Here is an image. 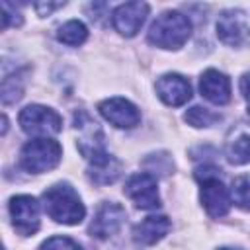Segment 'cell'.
<instances>
[{"label": "cell", "mask_w": 250, "mask_h": 250, "mask_svg": "<svg viewBox=\"0 0 250 250\" xmlns=\"http://www.w3.org/2000/svg\"><path fill=\"white\" fill-rule=\"evenodd\" d=\"M199 92L211 104L225 105L230 102V80L227 74L215 68H207L199 78Z\"/></svg>", "instance_id": "14"}, {"label": "cell", "mask_w": 250, "mask_h": 250, "mask_svg": "<svg viewBox=\"0 0 250 250\" xmlns=\"http://www.w3.org/2000/svg\"><path fill=\"white\" fill-rule=\"evenodd\" d=\"M74 129L78 133V150L90 162V166H102L111 158V154L104 146V133L100 125L86 111L74 113Z\"/></svg>", "instance_id": "3"}, {"label": "cell", "mask_w": 250, "mask_h": 250, "mask_svg": "<svg viewBox=\"0 0 250 250\" xmlns=\"http://www.w3.org/2000/svg\"><path fill=\"white\" fill-rule=\"evenodd\" d=\"M43 209L53 221L62 225H78L86 215L80 195L70 184L64 182L53 184L43 191Z\"/></svg>", "instance_id": "1"}, {"label": "cell", "mask_w": 250, "mask_h": 250, "mask_svg": "<svg viewBox=\"0 0 250 250\" xmlns=\"http://www.w3.org/2000/svg\"><path fill=\"white\" fill-rule=\"evenodd\" d=\"M146 16H148V4H145V2H127V4H121L113 10L111 21H113V27L121 35L133 37L143 27Z\"/></svg>", "instance_id": "11"}, {"label": "cell", "mask_w": 250, "mask_h": 250, "mask_svg": "<svg viewBox=\"0 0 250 250\" xmlns=\"http://www.w3.org/2000/svg\"><path fill=\"white\" fill-rule=\"evenodd\" d=\"M195 178L201 184V203L207 211L209 217L213 219H221L229 213L230 209V193L225 188V184L221 182L217 168L213 166H203L195 170Z\"/></svg>", "instance_id": "4"}, {"label": "cell", "mask_w": 250, "mask_h": 250, "mask_svg": "<svg viewBox=\"0 0 250 250\" xmlns=\"http://www.w3.org/2000/svg\"><path fill=\"white\" fill-rule=\"evenodd\" d=\"M39 250H82V246L68 236H51L39 246Z\"/></svg>", "instance_id": "22"}, {"label": "cell", "mask_w": 250, "mask_h": 250, "mask_svg": "<svg viewBox=\"0 0 250 250\" xmlns=\"http://www.w3.org/2000/svg\"><path fill=\"white\" fill-rule=\"evenodd\" d=\"M0 8H2V27L4 29H8L10 25H20L21 23V16L16 12V6H12L6 0H2Z\"/></svg>", "instance_id": "23"}, {"label": "cell", "mask_w": 250, "mask_h": 250, "mask_svg": "<svg viewBox=\"0 0 250 250\" xmlns=\"http://www.w3.org/2000/svg\"><path fill=\"white\" fill-rule=\"evenodd\" d=\"M221 250H232V248H221Z\"/></svg>", "instance_id": "26"}, {"label": "cell", "mask_w": 250, "mask_h": 250, "mask_svg": "<svg viewBox=\"0 0 250 250\" xmlns=\"http://www.w3.org/2000/svg\"><path fill=\"white\" fill-rule=\"evenodd\" d=\"M240 92H242V96L246 100V105H248V111H250V72L242 74V78H240Z\"/></svg>", "instance_id": "24"}, {"label": "cell", "mask_w": 250, "mask_h": 250, "mask_svg": "<svg viewBox=\"0 0 250 250\" xmlns=\"http://www.w3.org/2000/svg\"><path fill=\"white\" fill-rule=\"evenodd\" d=\"M230 199L240 209L250 211V174L234 178V182L230 186Z\"/></svg>", "instance_id": "19"}, {"label": "cell", "mask_w": 250, "mask_h": 250, "mask_svg": "<svg viewBox=\"0 0 250 250\" xmlns=\"http://www.w3.org/2000/svg\"><path fill=\"white\" fill-rule=\"evenodd\" d=\"M123 221H125V209L119 203L113 201L102 203L88 227V232L96 238H109L121 229Z\"/></svg>", "instance_id": "12"}, {"label": "cell", "mask_w": 250, "mask_h": 250, "mask_svg": "<svg viewBox=\"0 0 250 250\" xmlns=\"http://www.w3.org/2000/svg\"><path fill=\"white\" fill-rule=\"evenodd\" d=\"M23 94V86H21V78L12 74V76H4L2 80V102L4 104H14L21 98Z\"/></svg>", "instance_id": "21"}, {"label": "cell", "mask_w": 250, "mask_h": 250, "mask_svg": "<svg viewBox=\"0 0 250 250\" xmlns=\"http://www.w3.org/2000/svg\"><path fill=\"white\" fill-rule=\"evenodd\" d=\"M170 227H172V223L166 215H150V217L143 219L139 225H135L133 240L143 246H152L168 234Z\"/></svg>", "instance_id": "15"}, {"label": "cell", "mask_w": 250, "mask_h": 250, "mask_svg": "<svg viewBox=\"0 0 250 250\" xmlns=\"http://www.w3.org/2000/svg\"><path fill=\"white\" fill-rule=\"evenodd\" d=\"M217 37L230 47L250 45V21L242 10H225L217 20Z\"/></svg>", "instance_id": "7"}, {"label": "cell", "mask_w": 250, "mask_h": 250, "mask_svg": "<svg viewBox=\"0 0 250 250\" xmlns=\"http://www.w3.org/2000/svg\"><path fill=\"white\" fill-rule=\"evenodd\" d=\"M189 35H191V21L188 20V16L176 10H168L160 14L148 27V43L168 51H176L184 47Z\"/></svg>", "instance_id": "2"}, {"label": "cell", "mask_w": 250, "mask_h": 250, "mask_svg": "<svg viewBox=\"0 0 250 250\" xmlns=\"http://www.w3.org/2000/svg\"><path fill=\"white\" fill-rule=\"evenodd\" d=\"M125 195L139 207V209H156L160 207V195L156 178L148 172H137L129 176L125 184Z\"/></svg>", "instance_id": "8"}, {"label": "cell", "mask_w": 250, "mask_h": 250, "mask_svg": "<svg viewBox=\"0 0 250 250\" xmlns=\"http://www.w3.org/2000/svg\"><path fill=\"white\" fill-rule=\"evenodd\" d=\"M62 156V148L55 139H33L20 150V164L31 174H43L53 170Z\"/></svg>", "instance_id": "5"}, {"label": "cell", "mask_w": 250, "mask_h": 250, "mask_svg": "<svg viewBox=\"0 0 250 250\" xmlns=\"http://www.w3.org/2000/svg\"><path fill=\"white\" fill-rule=\"evenodd\" d=\"M102 117L119 129H133L141 121V113L135 104L125 98H107L98 105Z\"/></svg>", "instance_id": "10"}, {"label": "cell", "mask_w": 250, "mask_h": 250, "mask_svg": "<svg viewBox=\"0 0 250 250\" xmlns=\"http://www.w3.org/2000/svg\"><path fill=\"white\" fill-rule=\"evenodd\" d=\"M20 127L23 129V133L33 135L37 139H49L51 135H57L62 127V119L61 115L47 107V105H39V104H31L27 107H23L20 111Z\"/></svg>", "instance_id": "6"}, {"label": "cell", "mask_w": 250, "mask_h": 250, "mask_svg": "<svg viewBox=\"0 0 250 250\" xmlns=\"http://www.w3.org/2000/svg\"><path fill=\"white\" fill-rule=\"evenodd\" d=\"M10 217L14 229L23 234H35L39 229V203L31 195H16L10 199Z\"/></svg>", "instance_id": "9"}, {"label": "cell", "mask_w": 250, "mask_h": 250, "mask_svg": "<svg viewBox=\"0 0 250 250\" xmlns=\"http://www.w3.org/2000/svg\"><path fill=\"white\" fill-rule=\"evenodd\" d=\"M61 6H64V2H55V4H45V2H37L35 4V10L41 14V16H49L53 10H57V8H61Z\"/></svg>", "instance_id": "25"}, {"label": "cell", "mask_w": 250, "mask_h": 250, "mask_svg": "<svg viewBox=\"0 0 250 250\" xmlns=\"http://www.w3.org/2000/svg\"><path fill=\"white\" fill-rule=\"evenodd\" d=\"M121 174V164L117 158H109L105 164L102 166H90V180L100 184V186H105V184H113Z\"/></svg>", "instance_id": "17"}, {"label": "cell", "mask_w": 250, "mask_h": 250, "mask_svg": "<svg viewBox=\"0 0 250 250\" xmlns=\"http://www.w3.org/2000/svg\"><path fill=\"white\" fill-rule=\"evenodd\" d=\"M227 160L230 164H248L250 162V135H240L227 146Z\"/></svg>", "instance_id": "18"}, {"label": "cell", "mask_w": 250, "mask_h": 250, "mask_svg": "<svg viewBox=\"0 0 250 250\" xmlns=\"http://www.w3.org/2000/svg\"><path fill=\"white\" fill-rule=\"evenodd\" d=\"M184 119H186L189 125H193V127H211V125H215V123L221 119V115L215 113V111H211V109H207V107L193 105V107H189V109L186 111Z\"/></svg>", "instance_id": "20"}, {"label": "cell", "mask_w": 250, "mask_h": 250, "mask_svg": "<svg viewBox=\"0 0 250 250\" xmlns=\"http://www.w3.org/2000/svg\"><path fill=\"white\" fill-rule=\"evenodd\" d=\"M88 37V29L82 21L78 20H70L66 23H62L57 31V39L64 45H70V47H76V45H82Z\"/></svg>", "instance_id": "16"}, {"label": "cell", "mask_w": 250, "mask_h": 250, "mask_svg": "<svg viewBox=\"0 0 250 250\" xmlns=\"http://www.w3.org/2000/svg\"><path fill=\"white\" fill-rule=\"evenodd\" d=\"M156 94L166 105L178 107V105H184L186 102H189L191 86L182 74L172 72V74H164L156 80Z\"/></svg>", "instance_id": "13"}]
</instances>
